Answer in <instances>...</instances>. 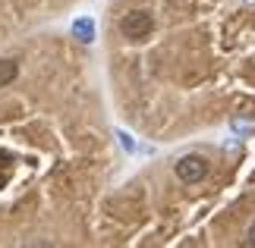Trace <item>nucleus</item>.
Returning a JSON list of instances; mask_svg holds the SVG:
<instances>
[{"label":"nucleus","instance_id":"obj_1","mask_svg":"<svg viewBox=\"0 0 255 248\" xmlns=\"http://www.w3.org/2000/svg\"><path fill=\"white\" fill-rule=\"evenodd\" d=\"M154 28V19L151 13H145V9H132V13H126L120 19V32L129 38V41H142V38H148Z\"/></svg>","mask_w":255,"mask_h":248},{"label":"nucleus","instance_id":"obj_2","mask_svg":"<svg viewBox=\"0 0 255 248\" xmlns=\"http://www.w3.org/2000/svg\"><path fill=\"white\" fill-rule=\"evenodd\" d=\"M205 176H208V161H205L202 154H186L176 161V179L183 185H195L202 182Z\"/></svg>","mask_w":255,"mask_h":248},{"label":"nucleus","instance_id":"obj_3","mask_svg":"<svg viewBox=\"0 0 255 248\" xmlns=\"http://www.w3.org/2000/svg\"><path fill=\"white\" fill-rule=\"evenodd\" d=\"M73 35L79 38L82 44H92V41H95V22H92V19H88V16L76 19V22H73Z\"/></svg>","mask_w":255,"mask_h":248},{"label":"nucleus","instance_id":"obj_4","mask_svg":"<svg viewBox=\"0 0 255 248\" xmlns=\"http://www.w3.org/2000/svg\"><path fill=\"white\" fill-rule=\"evenodd\" d=\"M16 76H19V66H16L13 60H0V88L9 85Z\"/></svg>","mask_w":255,"mask_h":248},{"label":"nucleus","instance_id":"obj_5","mask_svg":"<svg viewBox=\"0 0 255 248\" xmlns=\"http://www.w3.org/2000/svg\"><path fill=\"white\" fill-rule=\"evenodd\" d=\"M117 138H120V145H123V151H135V142H132V135H126V132H117Z\"/></svg>","mask_w":255,"mask_h":248},{"label":"nucleus","instance_id":"obj_6","mask_svg":"<svg viewBox=\"0 0 255 248\" xmlns=\"http://www.w3.org/2000/svg\"><path fill=\"white\" fill-rule=\"evenodd\" d=\"M243 245H246V248H255V220L249 223V230H246V239H243Z\"/></svg>","mask_w":255,"mask_h":248},{"label":"nucleus","instance_id":"obj_7","mask_svg":"<svg viewBox=\"0 0 255 248\" xmlns=\"http://www.w3.org/2000/svg\"><path fill=\"white\" fill-rule=\"evenodd\" d=\"M233 129H237L240 135H246V132H252L255 126H249V123H240V120H233Z\"/></svg>","mask_w":255,"mask_h":248},{"label":"nucleus","instance_id":"obj_8","mask_svg":"<svg viewBox=\"0 0 255 248\" xmlns=\"http://www.w3.org/2000/svg\"><path fill=\"white\" fill-rule=\"evenodd\" d=\"M240 3H255V0H240Z\"/></svg>","mask_w":255,"mask_h":248}]
</instances>
